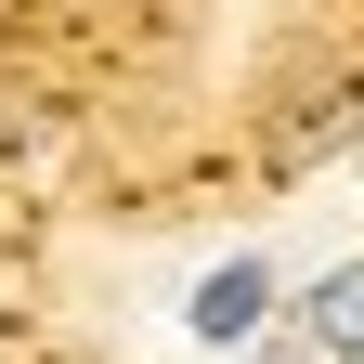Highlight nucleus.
Instances as JSON below:
<instances>
[{
    "label": "nucleus",
    "instance_id": "obj_1",
    "mask_svg": "<svg viewBox=\"0 0 364 364\" xmlns=\"http://www.w3.org/2000/svg\"><path fill=\"white\" fill-rule=\"evenodd\" d=\"M260 312H273V273H260V260H221V273H208V287H196V299H182V326H196L208 351H235V338L260 326Z\"/></svg>",
    "mask_w": 364,
    "mask_h": 364
},
{
    "label": "nucleus",
    "instance_id": "obj_2",
    "mask_svg": "<svg viewBox=\"0 0 364 364\" xmlns=\"http://www.w3.org/2000/svg\"><path fill=\"white\" fill-rule=\"evenodd\" d=\"M312 351H326V364H364V260H338L326 287H312Z\"/></svg>",
    "mask_w": 364,
    "mask_h": 364
}]
</instances>
